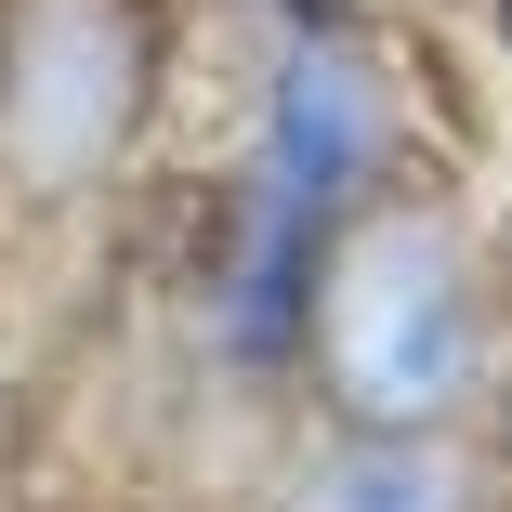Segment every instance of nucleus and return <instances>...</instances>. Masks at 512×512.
<instances>
[{
  "label": "nucleus",
  "instance_id": "nucleus-1",
  "mask_svg": "<svg viewBox=\"0 0 512 512\" xmlns=\"http://www.w3.org/2000/svg\"><path fill=\"white\" fill-rule=\"evenodd\" d=\"M302 355H316V381L355 434H434L447 407H473L486 302H473V263H460L447 211L368 197L355 224H329L316 302H302Z\"/></svg>",
  "mask_w": 512,
  "mask_h": 512
},
{
  "label": "nucleus",
  "instance_id": "nucleus-2",
  "mask_svg": "<svg viewBox=\"0 0 512 512\" xmlns=\"http://www.w3.org/2000/svg\"><path fill=\"white\" fill-rule=\"evenodd\" d=\"M145 0H0V171L27 197L106 184L145 132Z\"/></svg>",
  "mask_w": 512,
  "mask_h": 512
},
{
  "label": "nucleus",
  "instance_id": "nucleus-3",
  "mask_svg": "<svg viewBox=\"0 0 512 512\" xmlns=\"http://www.w3.org/2000/svg\"><path fill=\"white\" fill-rule=\"evenodd\" d=\"M407 145V106H394V66L342 27H302L276 66H263V132H250V197L302 224H355L381 171Z\"/></svg>",
  "mask_w": 512,
  "mask_h": 512
},
{
  "label": "nucleus",
  "instance_id": "nucleus-4",
  "mask_svg": "<svg viewBox=\"0 0 512 512\" xmlns=\"http://www.w3.org/2000/svg\"><path fill=\"white\" fill-rule=\"evenodd\" d=\"M289 512H473V486L434 434H342L289 486Z\"/></svg>",
  "mask_w": 512,
  "mask_h": 512
},
{
  "label": "nucleus",
  "instance_id": "nucleus-5",
  "mask_svg": "<svg viewBox=\"0 0 512 512\" xmlns=\"http://www.w3.org/2000/svg\"><path fill=\"white\" fill-rule=\"evenodd\" d=\"M499 14H512V0H499Z\"/></svg>",
  "mask_w": 512,
  "mask_h": 512
}]
</instances>
